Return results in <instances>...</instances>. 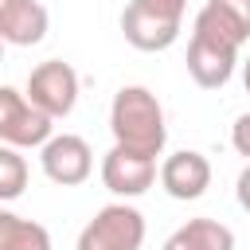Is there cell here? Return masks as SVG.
<instances>
[{
    "label": "cell",
    "instance_id": "obj_1",
    "mask_svg": "<svg viewBox=\"0 0 250 250\" xmlns=\"http://www.w3.org/2000/svg\"><path fill=\"white\" fill-rule=\"evenodd\" d=\"M109 133H113V145L160 156L168 141V125L156 94L148 86H121L109 102Z\"/></svg>",
    "mask_w": 250,
    "mask_h": 250
},
{
    "label": "cell",
    "instance_id": "obj_2",
    "mask_svg": "<svg viewBox=\"0 0 250 250\" xmlns=\"http://www.w3.org/2000/svg\"><path fill=\"white\" fill-rule=\"evenodd\" d=\"M238 43H230L227 35L203 27V23H191V43H188V74L195 86L203 90H223L238 66Z\"/></svg>",
    "mask_w": 250,
    "mask_h": 250
},
{
    "label": "cell",
    "instance_id": "obj_3",
    "mask_svg": "<svg viewBox=\"0 0 250 250\" xmlns=\"http://www.w3.org/2000/svg\"><path fill=\"white\" fill-rule=\"evenodd\" d=\"M55 137V117L43 113L27 94H20L16 86L0 90V141L12 148H43Z\"/></svg>",
    "mask_w": 250,
    "mask_h": 250
},
{
    "label": "cell",
    "instance_id": "obj_4",
    "mask_svg": "<svg viewBox=\"0 0 250 250\" xmlns=\"http://www.w3.org/2000/svg\"><path fill=\"white\" fill-rule=\"evenodd\" d=\"M145 215L133 203H105L78 234V250H141Z\"/></svg>",
    "mask_w": 250,
    "mask_h": 250
},
{
    "label": "cell",
    "instance_id": "obj_5",
    "mask_svg": "<svg viewBox=\"0 0 250 250\" xmlns=\"http://www.w3.org/2000/svg\"><path fill=\"white\" fill-rule=\"evenodd\" d=\"M39 164L43 176L59 188H78L90 180L94 172V152L78 133H55L43 148H39Z\"/></svg>",
    "mask_w": 250,
    "mask_h": 250
},
{
    "label": "cell",
    "instance_id": "obj_6",
    "mask_svg": "<svg viewBox=\"0 0 250 250\" xmlns=\"http://www.w3.org/2000/svg\"><path fill=\"white\" fill-rule=\"evenodd\" d=\"M156 156L148 152H137V148H125V145H113L105 156H102V184L121 195V199H137L145 195L152 184H156Z\"/></svg>",
    "mask_w": 250,
    "mask_h": 250
},
{
    "label": "cell",
    "instance_id": "obj_7",
    "mask_svg": "<svg viewBox=\"0 0 250 250\" xmlns=\"http://www.w3.org/2000/svg\"><path fill=\"white\" fill-rule=\"evenodd\" d=\"M27 98H31L43 113L66 117V113L74 109V102H78V74H74V66L62 62V59L39 62V66L27 74Z\"/></svg>",
    "mask_w": 250,
    "mask_h": 250
},
{
    "label": "cell",
    "instance_id": "obj_8",
    "mask_svg": "<svg viewBox=\"0 0 250 250\" xmlns=\"http://www.w3.org/2000/svg\"><path fill=\"white\" fill-rule=\"evenodd\" d=\"M160 188L172 199H199L211 188V160L195 148H180L160 164Z\"/></svg>",
    "mask_w": 250,
    "mask_h": 250
},
{
    "label": "cell",
    "instance_id": "obj_9",
    "mask_svg": "<svg viewBox=\"0 0 250 250\" xmlns=\"http://www.w3.org/2000/svg\"><path fill=\"white\" fill-rule=\"evenodd\" d=\"M47 8L39 0H0V39L8 47H35L47 35Z\"/></svg>",
    "mask_w": 250,
    "mask_h": 250
},
{
    "label": "cell",
    "instance_id": "obj_10",
    "mask_svg": "<svg viewBox=\"0 0 250 250\" xmlns=\"http://www.w3.org/2000/svg\"><path fill=\"white\" fill-rule=\"evenodd\" d=\"M180 27H184V23L148 16V12L137 8V4H129V8L121 12V35H125V43H133L137 51H168V47L180 39Z\"/></svg>",
    "mask_w": 250,
    "mask_h": 250
},
{
    "label": "cell",
    "instance_id": "obj_11",
    "mask_svg": "<svg viewBox=\"0 0 250 250\" xmlns=\"http://www.w3.org/2000/svg\"><path fill=\"white\" fill-rule=\"evenodd\" d=\"M160 250H234V230L219 219H188L164 238Z\"/></svg>",
    "mask_w": 250,
    "mask_h": 250
},
{
    "label": "cell",
    "instance_id": "obj_12",
    "mask_svg": "<svg viewBox=\"0 0 250 250\" xmlns=\"http://www.w3.org/2000/svg\"><path fill=\"white\" fill-rule=\"evenodd\" d=\"M195 23L227 35L230 43H246L250 39V0H207L195 16Z\"/></svg>",
    "mask_w": 250,
    "mask_h": 250
},
{
    "label": "cell",
    "instance_id": "obj_13",
    "mask_svg": "<svg viewBox=\"0 0 250 250\" xmlns=\"http://www.w3.org/2000/svg\"><path fill=\"white\" fill-rule=\"evenodd\" d=\"M0 250H51V234L35 219L0 211Z\"/></svg>",
    "mask_w": 250,
    "mask_h": 250
},
{
    "label": "cell",
    "instance_id": "obj_14",
    "mask_svg": "<svg viewBox=\"0 0 250 250\" xmlns=\"http://www.w3.org/2000/svg\"><path fill=\"white\" fill-rule=\"evenodd\" d=\"M23 188H27V160L12 145H4L0 148V199L12 203L23 195Z\"/></svg>",
    "mask_w": 250,
    "mask_h": 250
},
{
    "label": "cell",
    "instance_id": "obj_15",
    "mask_svg": "<svg viewBox=\"0 0 250 250\" xmlns=\"http://www.w3.org/2000/svg\"><path fill=\"white\" fill-rule=\"evenodd\" d=\"M137 8H145L148 16H160V20H172V23H184V12H188V0H129Z\"/></svg>",
    "mask_w": 250,
    "mask_h": 250
},
{
    "label": "cell",
    "instance_id": "obj_16",
    "mask_svg": "<svg viewBox=\"0 0 250 250\" xmlns=\"http://www.w3.org/2000/svg\"><path fill=\"white\" fill-rule=\"evenodd\" d=\"M230 145H234V152L246 156V164H250V113H238V117H234V125H230Z\"/></svg>",
    "mask_w": 250,
    "mask_h": 250
},
{
    "label": "cell",
    "instance_id": "obj_17",
    "mask_svg": "<svg viewBox=\"0 0 250 250\" xmlns=\"http://www.w3.org/2000/svg\"><path fill=\"white\" fill-rule=\"evenodd\" d=\"M234 195H238V207L250 215V164L238 172V184H234Z\"/></svg>",
    "mask_w": 250,
    "mask_h": 250
},
{
    "label": "cell",
    "instance_id": "obj_18",
    "mask_svg": "<svg viewBox=\"0 0 250 250\" xmlns=\"http://www.w3.org/2000/svg\"><path fill=\"white\" fill-rule=\"evenodd\" d=\"M242 86H246V94H250V59L242 62Z\"/></svg>",
    "mask_w": 250,
    "mask_h": 250
}]
</instances>
